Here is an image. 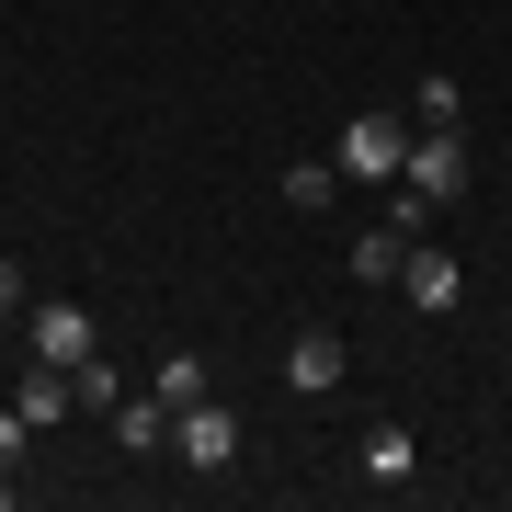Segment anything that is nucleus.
<instances>
[{
    "mask_svg": "<svg viewBox=\"0 0 512 512\" xmlns=\"http://www.w3.org/2000/svg\"><path fill=\"white\" fill-rule=\"evenodd\" d=\"M353 467H365L376 490H399V478L421 467V433H410V421H365V444H353Z\"/></svg>",
    "mask_w": 512,
    "mask_h": 512,
    "instance_id": "obj_7",
    "label": "nucleus"
},
{
    "mask_svg": "<svg viewBox=\"0 0 512 512\" xmlns=\"http://www.w3.org/2000/svg\"><path fill=\"white\" fill-rule=\"evenodd\" d=\"M410 239H421V228H399V217H387V228H365V239H353V274H365V285H399Z\"/></svg>",
    "mask_w": 512,
    "mask_h": 512,
    "instance_id": "obj_10",
    "label": "nucleus"
},
{
    "mask_svg": "<svg viewBox=\"0 0 512 512\" xmlns=\"http://www.w3.org/2000/svg\"><path fill=\"white\" fill-rule=\"evenodd\" d=\"M23 444H35V421H23V410H0V467H23Z\"/></svg>",
    "mask_w": 512,
    "mask_h": 512,
    "instance_id": "obj_15",
    "label": "nucleus"
},
{
    "mask_svg": "<svg viewBox=\"0 0 512 512\" xmlns=\"http://www.w3.org/2000/svg\"><path fill=\"white\" fill-rule=\"evenodd\" d=\"M0 501H12V467H0Z\"/></svg>",
    "mask_w": 512,
    "mask_h": 512,
    "instance_id": "obj_17",
    "label": "nucleus"
},
{
    "mask_svg": "<svg viewBox=\"0 0 512 512\" xmlns=\"http://www.w3.org/2000/svg\"><path fill=\"white\" fill-rule=\"evenodd\" d=\"M103 421H114V444H126V456H160V444H171V410H160V387H148V399L126 387V399H114Z\"/></svg>",
    "mask_w": 512,
    "mask_h": 512,
    "instance_id": "obj_8",
    "label": "nucleus"
},
{
    "mask_svg": "<svg viewBox=\"0 0 512 512\" xmlns=\"http://www.w3.org/2000/svg\"><path fill=\"white\" fill-rule=\"evenodd\" d=\"M399 296H410L421 319L467 308V262H456V251H433V239H410V262H399Z\"/></svg>",
    "mask_w": 512,
    "mask_h": 512,
    "instance_id": "obj_4",
    "label": "nucleus"
},
{
    "mask_svg": "<svg viewBox=\"0 0 512 512\" xmlns=\"http://www.w3.org/2000/svg\"><path fill=\"white\" fill-rule=\"evenodd\" d=\"M12 319H23V262L0 251V330H12Z\"/></svg>",
    "mask_w": 512,
    "mask_h": 512,
    "instance_id": "obj_16",
    "label": "nucleus"
},
{
    "mask_svg": "<svg viewBox=\"0 0 512 512\" xmlns=\"http://www.w3.org/2000/svg\"><path fill=\"white\" fill-rule=\"evenodd\" d=\"M12 410H23V421H35V433H57V421H69V410H80V399H69V365H35V376H23V387H12Z\"/></svg>",
    "mask_w": 512,
    "mask_h": 512,
    "instance_id": "obj_9",
    "label": "nucleus"
},
{
    "mask_svg": "<svg viewBox=\"0 0 512 512\" xmlns=\"http://www.w3.org/2000/svg\"><path fill=\"white\" fill-rule=\"evenodd\" d=\"M421 126H467V92H456V69H433V80H421Z\"/></svg>",
    "mask_w": 512,
    "mask_h": 512,
    "instance_id": "obj_13",
    "label": "nucleus"
},
{
    "mask_svg": "<svg viewBox=\"0 0 512 512\" xmlns=\"http://www.w3.org/2000/svg\"><path fill=\"white\" fill-rule=\"evenodd\" d=\"M399 160H410L399 114H353V126H342V171H353V183H399Z\"/></svg>",
    "mask_w": 512,
    "mask_h": 512,
    "instance_id": "obj_2",
    "label": "nucleus"
},
{
    "mask_svg": "<svg viewBox=\"0 0 512 512\" xmlns=\"http://www.w3.org/2000/svg\"><path fill=\"white\" fill-rule=\"evenodd\" d=\"M478 183V148H467V126H421L410 137V160H399V194H421V205H456Z\"/></svg>",
    "mask_w": 512,
    "mask_h": 512,
    "instance_id": "obj_1",
    "label": "nucleus"
},
{
    "mask_svg": "<svg viewBox=\"0 0 512 512\" xmlns=\"http://www.w3.org/2000/svg\"><path fill=\"white\" fill-rule=\"evenodd\" d=\"M171 456H183V467H228V456H239V421H228L217 399H194L183 421H171Z\"/></svg>",
    "mask_w": 512,
    "mask_h": 512,
    "instance_id": "obj_6",
    "label": "nucleus"
},
{
    "mask_svg": "<svg viewBox=\"0 0 512 512\" xmlns=\"http://www.w3.org/2000/svg\"><path fill=\"white\" fill-rule=\"evenodd\" d=\"M285 205H296V217H330V171L296 160V171H285Z\"/></svg>",
    "mask_w": 512,
    "mask_h": 512,
    "instance_id": "obj_14",
    "label": "nucleus"
},
{
    "mask_svg": "<svg viewBox=\"0 0 512 512\" xmlns=\"http://www.w3.org/2000/svg\"><path fill=\"white\" fill-rule=\"evenodd\" d=\"M342 365H353L342 330H296V342H285V387H296V399H330V387H342Z\"/></svg>",
    "mask_w": 512,
    "mask_h": 512,
    "instance_id": "obj_5",
    "label": "nucleus"
},
{
    "mask_svg": "<svg viewBox=\"0 0 512 512\" xmlns=\"http://www.w3.org/2000/svg\"><path fill=\"white\" fill-rule=\"evenodd\" d=\"M69 399H80V410H114V399H126V376H114L103 353H80V365H69Z\"/></svg>",
    "mask_w": 512,
    "mask_h": 512,
    "instance_id": "obj_12",
    "label": "nucleus"
},
{
    "mask_svg": "<svg viewBox=\"0 0 512 512\" xmlns=\"http://www.w3.org/2000/svg\"><path fill=\"white\" fill-rule=\"evenodd\" d=\"M23 342H35V365H80V353H103V330H92V308L46 296V308H23Z\"/></svg>",
    "mask_w": 512,
    "mask_h": 512,
    "instance_id": "obj_3",
    "label": "nucleus"
},
{
    "mask_svg": "<svg viewBox=\"0 0 512 512\" xmlns=\"http://www.w3.org/2000/svg\"><path fill=\"white\" fill-rule=\"evenodd\" d=\"M148 387H160V410H171V421H183L194 399H217V387H205V353H194V342H183V353H160V376H148Z\"/></svg>",
    "mask_w": 512,
    "mask_h": 512,
    "instance_id": "obj_11",
    "label": "nucleus"
}]
</instances>
